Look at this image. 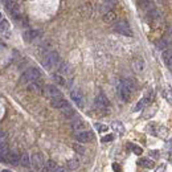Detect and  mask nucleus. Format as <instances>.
Masks as SVG:
<instances>
[{
	"mask_svg": "<svg viewBox=\"0 0 172 172\" xmlns=\"http://www.w3.org/2000/svg\"><path fill=\"white\" fill-rule=\"evenodd\" d=\"M97 129H98V131H99V133H105V131H107V129H109V127H107V126H98L97 127Z\"/></svg>",
	"mask_w": 172,
	"mask_h": 172,
	"instance_id": "4c0bfd02",
	"label": "nucleus"
},
{
	"mask_svg": "<svg viewBox=\"0 0 172 172\" xmlns=\"http://www.w3.org/2000/svg\"><path fill=\"white\" fill-rule=\"evenodd\" d=\"M114 31L118 32L119 35H123V36H129V37L133 36V31H131V28L127 21H118L114 25Z\"/></svg>",
	"mask_w": 172,
	"mask_h": 172,
	"instance_id": "39448f33",
	"label": "nucleus"
},
{
	"mask_svg": "<svg viewBox=\"0 0 172 172\" xmlns=\"http://www.w3.org/2000/svg\"><path fill=\"white\" fill-rule=\"evenodd\" d=\"M40 36H41V32H40V31L31 29V31L24 32L23 37H24V40H25V41H28V42H32V41H35L36 38H38Z\"/></svg>",
	"mask_w": 172,
	"mask_h": 172,
	"instance_id": "9d476101",
	"label": "nucleus"
},
{
	"mask_svg": "<svg viewBox=\"0 0 172 172\" xmlns=\"http://www.w3.org/2000/svg\"><path fill=\"white\" fill-rule=\"evenodd\" d=\"M73 148H74V151H75V152H78L79 155H83V154L86 152L85 147H82L81 145H77V143H74V145H73Z\"/></svg>",
	"mask_w": 172,
	"mask_h": 172,
	"instance_id": "72a5a7b5",
	"label": "nucleus"
},
{
	"mask_svg": "<svg viewBox=\"0 0 172 172\" xmlns=\"http://www.w3.org/2000/svg\"><path fill=\"white\" fill-rule=\"evenodd\" d=\"M115 20H117V13H115L114 11H109L103 15V21L106 24H113Z\"/></svg>",
	"mask_w": 172,
	"mask_h": 172,
	"instance_id": "a211bd4d",
	"label": "nucleus"
},
{
	"mask_svg": "<svg viewBox=\"0 0 172 172\" xmlns=\"http://www.w3.org/2000/svg\"><path fill=\"white\" fill-rule=\"evenodd\" d=\"M45 93H46V95L50 99H53V98H61L62 97V93L56 86H53V85H48L45 87Z\"/></svg>",
	"mask_w": 172,
	"mask_h": 172,
	"instance_id": "6e6552de",
	"label": "nucleus"
},
{
	"mask_svg": "<svg viewBox=\"0 0 172 172\" xmlns=\"http://www.w3.org/2000/svg\"><path fill=\"white\" fill-rule=\"evenodd\" d=\"M70 99H71V101H73L78 107H83V95H82L81 91H78V90L70 91Z\"/></svg>",
	"mask_w": 172,
	"mask_h": 172,
	"instance_id": "1a4fd4ad",
	"label": "nucleus"
},
{
	"mask_svg": "<svg viewBox=\"0 0 172 172\" xmlns=\"http://www.w3.org/2000/svg\"><path fill=\"white\" fill-rule=\"evenodd\" d=\"M20 164H21L24 168H29V167H32V159L31 156L28 155L27 152L21 155V159H20Z\"/></svg>",
	"mask_w": 172,
	"mask_h": 172,
	"instance_id": "6ab92c4d",
	"label": "nucleus"
},
{
	"mask_svg": "<svg viewBox=\"0 0 172 172\" xmlns=\"http://www.w3.org/2000/svg\"><path fill=\"white\" fill-rule=\"evenodd\" d=\"M60 54L57 53V52H54V50H52L49 52L45 57H44V61H42V65L45 69L48 70H50V69H53V68H56L57 65H60Z\"/></svg>",
	"mask_w": 172,
	"mask_h": 172,
	"instance_id": "f257e3e1",
	"label": "nucleus"
},
{
	"mask_svg": "<svg viewBox=\"0 0 172 172\" xmlns=\"http://www.w3.org/2000/svg\"><path fill=\"white\" fill-rule=\"evenodd\" d=\"M131 148H133V151H134V152L137 154V155H142V148H141V147H138V146H133Z\"/></svg>",
	"mask_w": 172,
	"mask_h": 172,
	"instance_id": "e433bc0d",
	"label": "nucleus"
},
{
	"mask_svg": "<svg viewBox=\"0 0 172 172\" xmlns=\"http://www.w3.org/2000/svg\"><path fill=\"white\" fill-rule=\"evenodd\" d=\"M171 60H172V49H164V52H163V61H164L166 65Z\"/></svg>",
	"mask_w": 172,
	"mask_h": 172,
	"instance_id": "cd10ccee",
	"label": "nucleus"
},
{
	"mask_svg": "<svg viewBox=\"0 0 172 172\" xmlns=\"http://www.w3.org/2000/svg\"><path fill=\"white\" fill-rule=\"evenodd\" d=\"M9 32V23L7 20H2L0 21V33H7Z\"/></svg>",
	"mask_w": 172,
	"mask_h": 172,
	"instance_id": "c85d7f7f",
	"label": "nucleus"
},
{
	"mask_svg": "<svg viewBox=\"0 0 172 172\" xmlns=\"http://www.w3.org/2000/svg\"><path fill=\"white\" fill-rule=\"evenodd\" d=\"M57 163H56L54 160H48L45 167H44V170L45 171H57Z\"/></svg>",
	"mask_w": 172,
	"mask_h": 172,
	"instance_id": "bb28decb",
	"label": "nucleus"
},
{
	"mask_svg": "<svg viewBox=\"0 0 172 172\" xmlns=\"http://www.w3.org/2000/svg\"><path fill=\"white\" fill-rule=\"evenodd\" d=\"M20 159H21V156L16 152V151H9L7 155V163H9V164H19L20 163Z\"/></svg>",
	"mask_w": 172,
	"mask_h": 172,
	"instance_id": "ddd939ff",
	"label": "nucleus"
},
{
	"mask_svg": "<svg viewBox=\"0 0 172 172\" xmlns=\"http://www.w3.org/2000/svg\"><path fill=\"white\" fill-rule=\"evenodd\" d=\"M5 7H7L8 12H9L13 17H16V19L20 17V15H21V5H20V3L17 0H7Z\"/></svg>",
	"mask_w": 172,
	"mask_h": 172,
	"instance_id": "7ed1b4c3",
	"label": "nucleus"
},
{
	"mask_svg": "<svg viewBox=\"0 0 172 172\" xmlns=\"http://www.w3.org/2000/svg\"><path fill=\"white\" fill-rule=\"evenodd\" d=\"M68 105H70V103L68 102V101H65L62 97L61 98H53V99H52V106L56 107V109L61 110V109H64V107H66Z\"/></svg>",
	"mask_w": 172,
	"mask_h": 172,
	"instance_id": "4468645a",
	"label": "nucleus"
},
{
	"mask_svg": "<svg viewBox=\"0 0 172 172\" xmlns=\"http://www.w3.org/2000/svg\"><path fill=\"white\" fill-rule=\"evenodd\" d=\"M32 167L36 170V171H40L44 168V158L41 154H35L32 155Z\"/></svg>",
	"mask_w": 172,
	"mask_h": 172,
	"instance_id": "0eeeda50",
	"label": "nucleus"
},
{
	"mask_svg": "<svg viewBox=\"0 0 172 172\" xmlns=\"http://www.w3.org/2000/svg\"><path fill=\"white\" fill-rule=\"evenodd\" d=\"M109 3H115V0H107Z\"/></svg>",
	"mask_w": 172,
	"mask_h": 172,
	"instance_id": "79ce46f5",
	"label": "nucleus"
},
{
	"mask_svg": "<svg viewBox=\"0 0 172 172\" xmlns=\"http://www.w3.org/2000/svg\"><path fill=\"white\" fill-rule=\"evenodd\" d=\"M111 129H113L115 133L119 134V135H123V134H125V131H126L125 126H123V123L118 122V121H115V122L111 123Z\"/></svg>",
	"mask_w": 172,
	"mask_h": 172,
	"instance_id": "f3484780",
	"label": "nucleus"
},
{
	"mask_svg": "<svg viewBox=\"0 0 172 172\" xmlns=\"http://www.w3.org/2000/svg\"><path fill=\"white\" fill-rule=\"evenodd\" d=\"M61 111H62V114L65 115L66 118H73L74 115H75V111H74V109H73V107H71L70 105H68L66 107L61 109Z\"/></svg>",
	"mask_w": 172,
	"mask_h": 172,
	"instance_id": "5701e85b",
	"label": "nucleus"
},
{
	"mask_svg": "<svg viewBox=\"0 0 172 172\" xmlns=\"http://www.w3.org/2000/svg\"><path fill=\"white\" fill-rule=\"evenodd\" d=\"M53 79H54V81L56 82H57V83H60V85H65V78H64L62 77V74L61 73H58V74H53Z\"/></svg>",
	"mask_w": 172,
	"mask_h": 172,
	"instance_id": "2f4dec72",
	"label": "nucleus"
},
{
	"mask_svg": "<svg viewBox=\"0 0 172 172\" xmlns=\"http://www.w3.org/2000/svg\"><path fill=\"white\" fill-rule=\"evenodd\" d=\"M66 166L69 170H77L78 166H79V162L77 160V159H70V160H68Z\"/></svg>",
	"mask_w": 172,
	"mask_h": 172,
	"instance_id": "7c9ffc66",
	"label": "nucleus"
},
{
	"mask_svg": "<svg viewBox=\"0 0 172 172\" xmlns=\"http://www.w3.org/2000/svg\"><path fill=\"white\" fill-rule=\"evenodd\" d=\"M71 129H73V131H75V133H78V131L86 130V125H85V122H83V121L78 119V121H75V122L71 123Z\"/></svg>",
	"mask_w": 172,
	"mask_h": 172,
	"instance_id": "412c9836",
	"label": "nucleus"
},
{
	"mask_svg": "<svg viewBox=\"0 0 172 172\" xmlns=\"http://www.w3.org/2000/svg\"><path fill=\"white\" fill-rule=\"evenodd\" d=\"M163 97L166 98L167 102H170L172 105V90L170 89V87H166V89L163 90Z\"/></svg>",
	"mask_w": 172,
	"mask_h": 172,
	"instance_id": "c756f323",
	"label": "nucleus"
},
{
	"mask_svg": "<svg viewBox=\"0 0 172 172\" xmlns=\"http://www.w3.org/2000/svg\"><path fill=\"white\" fill-rule=\"evenodd\" d=\"M95 107L101 111H107L110 107V101L103 93H99L95 98Z\"/></svg>",
	"mask_w": 172,
	"mask_h": 172,
	"instance_id": "20e7f679",
	"label": "nucleus"
},
{
	"mask_svg": "<svg viewBox=\"0 0 172 172\" xmlns=\"http://www.w3.org/2000/svg\"><path fill=\"white\" fill-rule=\"evenodd\" d=\"M151 101H152V95H148V97H145V98H142L141 101H139L137 103V106L134 107V111H141L143 110L145 107H147L151 103Z\"/></svg>",
	"mask_w": 172,
	"mask_h": 172,
	"instance_id": "9b49d317",
	"label": "nucleus"
},
{
	"mask_svg": "<svg viewBox=\"0 0 172 172\" xmlns=\"http://www.w3.org/2000/svg\"><path fill=\"white\" fill-rule=\"evenodd\" d=\"M123 86L126 87L127 90H130L131 93H135V90H137V85H135V82L133 81V79H130V78H126V79H123V81L121 82Z\"/></svg>",
	"mask_w": 172,
	"mask_h": 172,
	"instance_id": "dca6fc26",
	"label": "nucleus"
},
{
	"mask_svg": "<svg viewBox=\"0 0 172 172\" xmlns=\"http://www.w3.org/2000/svg\"><path fill=\"white\" fill-rule=\"evenodd\" d=\"M9 152L7 143H2L0 145V162H7V155Z\"/></svg>",
	"mask_w": 172,
	"mask_h": 172,
	"instance_id": "aec40b11",
	"label": "nucleus"
},
{
	"mask_svg": "<svg viewBox=\"0 0 172 172\" xmlns=\"http://www.w3.org/2000/svg\"><path fill=\"white\" fill-rule=\"evenodd\" d=\"M119 95H121V98H122V101H123V102H129L134 94L131 93L130 90H127L126 87L121 83V85H119Z\"/></svg>",
	"mask_w": 172,
	"mask_h": 172,
	"instance_id": "f8f14e48",
	"label": "nucleus"
},
{
	"mask_svg": "<svg viewBox=\"0 0 172 172\" xmlns=\"http://www.w3.org/2000/svg\"><path fill=\"white\" fill-rule=\"evenodd\" d=\"M2 20H3V16H2V13H0V21H2Z\"/></svg>",
	"mask_w": 172,
	"mask_h": 172,
	"instance_id": "37998d69",
	"label": "nucleus"
},
{
	"mask_svg": "<svg viewBox=\"0 0 172 172\" xmlns=\"http://www.w3.org/2000/svg\"><path fill=\"white\" fill-rule=\"evenodd\" d=\"M113 168H114L115 171H119V166L117 164V163H114V164H113Z\"/></svg>",
	"mask_w": 172,
	"mask_h": 172,
	"instance_id": "ea45409f",
	"label": "nucleus"
},
{
	"mask_svg": "<svg viewBox=\"0 0 172 172\" xmlns=\"http://www.w3.org/2000/svg\"><path fill=\"white\" fill-rule=\"evenodd\" d=\"M138 164L142 166V167H145V168H148V170H152L155 167V163L152 160H148V159H139Z\"/></svg>",
	"mask_w": 172,
	"mask_h": 172,
	"instance_id": "4be33fe9",
	"label": "nucleus"
},
{
	"mask_svg": "<svg viewBox=\"0 0 172 172\" xmlns=\"http://www.w3.org/2000/svg\"><path fill=\"white\" fill-rule=\"evenodd\" d=\"M7 139H8L7 134L3 133V131H0V145H2V143H7Z\"/></svg>",
	"mask_w": 172,
	"mask_h": 172,
	"instance_id": "f704fd0d",
	"label": "nucleus"
},
{
	"mask_svg": "<svg viewBox=\"0 0 172 172\" xmlns=\"http://www.w3.org/2000/svg\"><path fill=\"white\" fill-rule=\"evenodd\" d=\"M75 139L81 143H87V142L93 141V134H91V131L82 130V131H78V133L75 134Z\"/></svg>",
	"mask_w": 172,
	"mask_h": 172,
	"instance_id": "423d86ee",
	"label": "nucleus"
},
{
	"mask_svg": "<svg viewBox=\"0 0 172 172\" xmlns=\"http://www.w3.org/2000/svg\"><path fill=\"white\" fill-rule=\"evenodd\" d=\"M168 45H170V42L168 41H166V38H163V40H160V41H158L156 42V46L159 48V49H167L168 48Z\"/></svg>",
	"mask_w": 172,
	"mask_h": 172,
	"instance_id": "473e14b6",
	"label": "nucleus"
},
{
	"mask_svg": "<svg viewBox=\"0 0 172 172\" xmlns=\"http://www.w3.org/2000/svg\"><path fill=\"white\" fill-rule=\"evenodd\" d=\"M40 77H41V71H40L37 68H31V69H28L25 73L21 75L20 81H21V83H31L33 81H37Z\"/></svg>",
	"mask_w": 172,
	"mask_h": 172,
	"instance_id": "f03ea898",
	"label": "nucleus"
},
{
	"mask_svg": "<svg viewBox=\"0 0 172 172\" xmlns=\"http://www.w3.org/2000/svg\"><path fill=\"white\" fill-rule=\"evenodd\" d=\"M58 71L61 74H70V65L68 62H60Z\"/></svg>",
	"mask_w": 172,
	"mask_h": 172,
	"instance_id": "393cba45",
	"label": "nucleus"
},
{
	"mask_svg": "<svg viewBox=\"0 0 172 172\" xmlns=\"http://www.w3.org/2000/svg\"><path fill=\"white\" fill-rule=\"evenodd\" d=\"M168 129H167L166 126H159L158 129H156V131H155V135H159L160 138H167L168 137Z\"/></svg>",
	"mask_w": 172,
	"mask_h": 172,
	"instance_id": "b1692460",
	"label": "nucleus"
},
{
	"mask_svg": "<svg viewBox=\"0 0 172 172\" xmlns=\"http://www.w3.org/2000/svg\"><path fill=\"white\" fill-rule=\"evenodd\" d=\"M28 90L32 91V93H40V91H41V86H40L36 81H33L28 85Z\"/></svg>",
	"mask_w": 172,
	"mask_h": 172,
	"instance_id": "a878e982",
	"label": "nucleus"
},
{
	"mask_svg": "<svg viewBox=\"0 0 172 172\" xmlns=\"http://www.w3.org/2000/svg\"><path fill=\"white\" fill-rule=\"evenodd\" d=\"M111 141H114V135H113V134L106 135V137L102 138V142H103V143H105V142H111Z\"/></svg>",
	"mask_w": 172,
	"mask_h": 172,
	"instance_id": "c9c22d12",
	"label": "nucleus"
},
{
	"mask_svg": "<svg viewBox=\"0 0 172 172\" xmlns=\"http://www.w3.org/2000/svg\"><path fill=\"white\" fill-rule=\"evenodd\" d=\"M145 68H146V64L142 58H137L133 61V69L137 71V73H142V71L145 70Z\"/></svg>",
	"mask_w": 172,
	"mask_h": 172,
	"instance_id": "2eb2a0df",
	"label": "nucleus"
},
{
	"mask_svg": "<svg viewBox=\"0 0 172 172\" xmlns=\"http://www.w3.org/2000/svg\"><path fill=\"white\" fill-rule=\"evenodd\" d=\"M151 155L154 158H159V151H151Z\"/></svg>",
	"mask_w": 172,
	"mask_h": 172,
	"instance_id": "58836bf2",
	"label": "nucleus"
},
{
	"mask_svg": "<svg viewBox=\"0 0 172 172\" xmlns=\"http://www.w3.org/2000/svg\"><path fill=\"white\" fill-rule=\"evenodd\" d=\"M167 66H168V69L172 71V60H171V61H170L168 64H167Z\"/></svg>",
	"mask_w": 172,
	"mask_h": 172,
	"instance_id": "a19ab883",
	"label": "nucleus"
}]
</instances>
